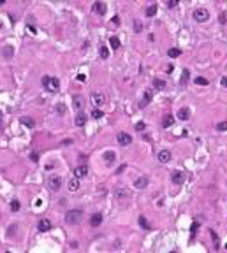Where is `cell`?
Here are the masks:
<instances>
[{
  "instance_id": "cell-1",
  "label": "cell",
  "mask_w": 227,
  "mask_h": 253,
  "mask_svg": "<svg viewBox=\"0 0 227 253\" xmlns=\"http://www.w3.org/2000/svg\"><path fill=\"white\" fill-rule=\"evenodd\" d=\"M83 220V211L79 209H71L65 213V223L67 225H78Z\"/></svg>"
},
{
  "instance_id": "cell-2",
  "label": "cell",
  "mask_w": 227,
  "mask_h": 253,
  "mask_svg": "<svg viewBox=\"0 0 227 253\" xmlns=\"http://www.w3.org/2000/svg\"><path fill=\"white\" fill-rule=\"evenodd\" d=\"M43 86L46 88L48 91L51 93H57L60 90V81H58L57 77H51V76H44L43 77Z\"/></svg>"
},
{
  "instance_id": "cell-3",
  "label": "cell",
  "mask_w": 227,
  "mask_h": 253,
  "mask_svg": "<svg viewBox=\"0 0 227 253\" xmlns=\"http://www.w3.org/2000/svg\"><path fill=\"white\" fill-rule=\"evenodd\" d=\"M114 197H116L118 200H127V199L132 197V193H130V190L125 188V186H116V188H114Z\"/></svg>"
},
{
  "instance_id": "cell-4",
  "label": "cell",
  "mask_w": 227,
  "mask_h": 253,
  "mask_svg": "<svg viewBox=\"0 0 227 253\" xmlns=\"http://www.w3.org/2000/svg\"><path fill=\"white\" fill-rule=\"evenodd\" d=\"M194 20L197 21V23H206V21L210 20V13L206 9H195L194 11Z\"/></svg>"
},
{
  "instance_id": "cell-5",
  "label": "cell",
  "mask_w": 227,
  "mask_h": 253,
  "mask_svg": "<svg viewBox=\"0 0 227 253\" xmlns=\"http://www.w3.org/2000/svg\"><path fill=\"white\" fill-rule=\"evenodd\" d=\"M48 186L53 192H58V190L62 188V178L60 176H51L50 179H48Z\"/></svg>"
},
{
  "instance_id": "cell-6",
  "label": "cell",
  "mask_w": 227,
  "mask_h": 253,
  "mask_svg": "<svg viewBox=\"0 0 227 253\" xmlns=\"http://www.w3.org/2000/svg\"><path fill=\"white\" fill-rule=\"evenodd\" d=\"M116 141H118V144H120V146H128V144L132 142V137H130L127 132H118Z\"/></svg>"
},
{
  "instance_id": "cell-7",
  "label": "cell",
  "mask_w": 227,
  "mask_h": 253,
  "mask_svg": "<svg viewBox=\"0 0 227 253\" xmlns=\"http://www.w3.org/2000/svg\"><path fill=\"white\" fill-rule=\"evenodd\" d=\"M72 105H74V109L76 111H83V107H85V98L81 97V95H74L72 97Z\"/></svg>"
},
{
  "instance_id": "cell-8",
  "label": "cell",
  "mask_w": 227,
  "mask_h": 253,
  "mask_svg": "<svg viewBox=\"0 0 227 253\" xmlns=\"http://www.w3.org/2000/svg\"><path fill=\"white\" fill-rule=\"evenodd\" d=\"M171 181L176 183V185H181L185 181V172L183 170H173V174H171Z\"/></svg>"
},
{
  "instance_id": "cell-9",
  "label": "cell",
  "mask_w": 227,
  "mask_h": 253,
  "mask_svg": "<svg viewBox=\"0 0 227 253\" xmlns=\"http://www.w3.org/2000/svg\"><path fill=\"white\" fill-rule=\"evenodd\" d=\"M92 11L95 14H100V16H102V14H106V4L100 2V0H97V2L92 6Z\"/></svg>"
},
{
  "instance_id": "cell-10",
  "label": "cell",
  "mask_w": 227,
  "mask_h": 253,
  "mask_svg": "<svg viewBox=\"0 0 227 253\" xmlns=\"http://www.w3.org/2000/svg\"><path fill=\"white\" fill-rule=\"evenodd\" d=\"M92 102L97 107H100V105L106 104V95H102V93H92Z\"/></svg>"
},
{
  "instance_id": "cell-11",
  "label": "cell",
  "mask_w": 227,
  "mask_h": 253,
  "mask_svg": "<svg viewBox=\"0 0 227 253\" xmlns=\"http://www.w3.org/2000/svg\"><path fill=\"white\" fill-rule=\"evenodd\" d=\"M157 160L160 162V163H167V162L171 160V151H167V149L158 151V155H157Z\"/></svg>"
},
{
  "instance_id": "cell-12",
  "label": "cell",
  "mask_w": 227,
  "mask_h": 253,
  "mask_svg": "<svg viewBox=\"0 0 227 253\" xmlns=\"http://www.w3.org/2000/svg\"><path fill=\"white\" fill-rule=\"evenodd\" d=\"M20 123H21L23 127H27V128H34V127H35V119L30 118V116H21V118H20Z\"/></svg>"
},
{
  "instance_id": "cell-13",
  "label": "cell",
  "mask_w": 227,
  "mask_h": 253,
  "mask_svg": "<svg viewBox=\"0 0 227 253\" xmlns=\"http://www.w3.org/2000/svg\"><path fill=\"white\" fill-rule=\"evenodd\" d=\"M37 229H39L41 232H48L51 229V222H50V220H46V218H43V220H39Z\"/></svg>"
},
{
  "instance_id": "cell-14",
  "label": "cell",
  "mask_w": 227,
  "mask_h": 253,
  "mask_svg": "<svg viewBox=\"0 0 227 253\" xmlns=\"http://www.w3.org/2000/svg\"><path fill=\"white\" fill-rule=\"evenodd\" d=\"M86 174H88V165H78L74 169V176L76 178H85Z\"/></svg>"
},
{
  "instance_id": "cell-15",
  "label": "cell",
  "mask_w": 227,
  "mask_h": 253,
  "mask_svg": "<svg viewBox=\"0 0 227 253\" xmlns=\"http://www.w3.org/2000/svg\"><path fill=\"white\" fill-rule=\"evenodd\" d=\"M90 225H92V227L102 225V215H100V213H93L92 216H90Z\"/></svg>"
},
{
  "instance_id": "cell-16",
  "label": "cell",
  "mask_w": 227,
  "mask_h": 253,
  "mask_svg": "<svg viewBox=\"0 0 227 253\" xmlns=\"http://www.w3.org/2000/svg\"><path fill=\"white\" fill-rule=\"evenodd\" d=\"M2 56H4L6 60H11V58L14 56V48H13V46H4V48H2Z\"/></svg>"
},
{
  "instance_id": "cell-17",
  "label": "cell",
  "mask_w": 227,
  "mask_h": 253,
  "mask_svg": "<svg viewBox=\"0 0 227 253\" xmlns=\"http://www.w3.org/2000/svg\"><path fill=\"white\" fill-rule=\"evenodd\" d=\"M74 123H76V127H85V123H86V114L85 112L79 111L78 114H76V118H74Z\"/></svg>"
},
{
  "instance_id": "cell-18",
  "label": "cell",
  "mask_w": 227,
  "mask_h": 253,
  "mask_svg": "<svg viewBox=\"0 0 227 253\" xmlns=\"http://www.w3.org/2000/svg\"><path fill=\"white\" fill-rule=\"evenodd\" d=\"M146 185H148V178H144V176H141V178H137L134 181V186L137 190H143V188H146Z\"/></svg>"
},
{
  "instance_id": "cell-19",
  "label": "cell",
  "mask_w": 227,
  "mask_h": 253,
  "mask_svg": "<svg viewBox=\"0 0 227 253\" xmlns=\"http://www.w3.org/2000/svg\"><path fill=\"white\" fill-rule=\"evenodd\" d=\"M151 102V91H144V95H143V98L139 100V107H146V105Z\"/></svg>"
},
{
  "instance_id": "cell-20",
  "label": "cell",
  "mask_w": 227,
  "mask_h": 253,
  "mask_svg": "<svg viewBox=\"0 0 227 253\" xmlns=\"http://www.w3.org/2000/svg\"><path fill=\"white\" fill-rule=\"evenodd\" d=\"M174 125V118H173V114H166L162 118V128H169V127Z\"/></svg>"
},
{
  "instance_id": "cell-21",
  "label": "cell",
  "mask_w": 227,
  "mask_h": 253,
  "mask_svg": "<svg viewBox=\"0 0 227 253\" xmlns=\"http://www.w3.org/2000/svg\"><path fill=\"white\" fill-rule=\"evenodd\" d=\"M67 188L71 190V192L79 190V178H72V179H69V183H67Z\"/></svg>"
},
{
  "instance_id": "cell-22",
  "label": "cell",
  "mask_w": 227,
  "mask_h": 253,
  "mask_svg": "<svg viewBox=\"0 0 227 253\" xmlns=\"http://www.w3.org/2000/svg\"><path fill=\"white\" fill-rule=\"evenodd\" d=\"M178 118L181 119V121H187V119L190 118V109H187V107H181V109L178 111Z\"/></svg>"
},
{
  "instance_id": "cell-23",
  "label": "cell",
  "mask_w": 227,
  "mask_h": 253,
  "mask_svg": "<svg viewBox=\"0 0 227 253\" xmlns=\"http://www.w3.org/2000/svg\"><path fill=\"white\" fill-rule=\"evenodd\" d=\"M104 160H106L107 165H111V163L116 160V155H114V151H106V153H104Z\"/></svg>"
},
{
  "instance_id": "cell-24",
  "label": "cell",
  "mask_w": 227,
  "mask_h": 253,
  "mask_svg": "<svg viewBox=\"0 0 227 253\" xmlns=\"http://www.w3.org/2000/svg\"><path fill=\"white\" fill-rule=\"evenodd\" d=\"M99 56L102 58V60L109 58V49H107L106 46H99Z\"/></svg>"
},
{
  "instance_id": "cell-25",
  "label": "cell",
  "mask_w": 227,
  "mask_h": 253,
  "mask_svg": "<svg viewBox=\"0 0 227 253\" xmlns=\"http://www.w3.org/2000/svg\"><path fill=\"white\" fill-rule=\"evenodd\" d=\"M167 56H171V58H178V56H181V49L171 48L169 51H167Z\"/></svg>"
},
{
  "instance_id": "cell-26",
  "label": "cell",
  "mask_w": 227,
  "mask_h": 253,
  "mask_svg": "<svg viewBox=\"0 0 227 253\" xmlns=\"http://www.w3.org/2000/svg\"><path fill=\"white\" fill-rule=\"evenodd\" d=\"M16 230H18V223H11V225H9V229H7V236H9V237H14Z\"/></svg>"
},
{
  "instance_id": "cell-27",
  "label": "cell",
  "mask_w": 227,
  "mask_h": 253,
  "mask_svg": "<svg viewBox=\"0 0 227 253\" xmlns=\"http://www.w3.org/2000/svg\"><path fill=\"white\" fill-rule=\"evenodd\" d=\"M55 111H57V114L64 116V114H65V111H67V107H65V105L62 104V102H60V104H57V105H55Z\"/></svg>"
},
{
  "instance_id": "cell-28",
  "label": "cell",
  "mask_w": 227,
  "mask_h": 253,
  "mask_svg": "<svg viewBox=\"0 0 227 253\" xmlns=\"http://www.w3.org/2000/svg\"><path fill=\"white\" fill-rule=\"evenodd\" d=\"M155 14H157V6H155V4H151V6L146 9V16H148V18H153Z\"/></svg>"
},
{
  "instance_id": "cell-29",
  "label": "cell",
  "mask_w": 227,
  "mask_h": 253,
  "mask_svg": "<svg viewBox=\"0 0 227 253\" xmlns=\"http://www.w3.org/2000/svg\"><path fill=\"white\" fill-rule=\"evenodd\" d=\"M194 83L197 84V86H206V84H208V79L203 77V76H197L195 79H194Z\"/></svg>"
},
{
  "instance_id": "cell-30",
  "label": "cell",
  "mask_w": 227,
  "mask_h": 253,
  "mask_svg": "<svg viewBox=\"0 0 227 253\" xmlns=\"http://www.w3.org/2000/svg\"><path fill=\"white\" fill-rule=\"evenodd\" d=\"M153 88H155V90H164V88H166V83H164L162 79H155V81H153Z\"/></svg>"
},
{
  "instance_id": "cell-31",
  "label": "cell",
  "mask_w": 227,
  "mask_h": 253,
  "mask_svg": "<svg viewBox=\"0 0 227 253\" xmlns=\"http://www.w3.org/2000/svg\"><path fill=\"white\" fill-rule=\"evenodd\" d=\"M20 207H21V204H20V200H11V211H13V213H18V211H20Z\"/></svg>"
},
{
  "instance_id": "cell-32",
  "label": "cell",
  "mask_w": 227,
  "mask_h": 253,
  "mask_svg": "<svg viewBox=\"0 0 227 253\" xmlns=\"http://www.w3.org/2000/svg\"><path fill=\"white\" fill-rule=\"evenodd\" d=\"M132 27H134V32L136 34H139V32H143V23L139 20H134V23H132Z\"/></svg>"
},
{
  "instance_id": "cell-33",
  "label": "cell",
  "mask_w": 227,
  "mask_h": 253,
  "mask_svg": "<svg viewBox=\"0 0 227 253\" xmlns=\"http://www.w3.org/2000/svg\"><path fill=\"white\" fill-rule=\"evenodd\" d=\"M109 44H111L113 49H118L120 48V39H118V37H111V39H109Z\"/></svg>"
},
{
  "instance_id": "cell-34",
  "label": "cell",
  "mask_w": 227,
  "mask_h": 253,
  "mask_svg": "<svg viewBox=\"0 0 227 253\" xmlns=\"http://www.w3.org/2000/svg\"><path fill=\"white\" fill-rule=\"evenodd\" d=\"M188 77H190V72H188V70L185 69L183 72H181V79H180V83H181V84H185L187 81H188Z\"/></svg>"
},
{
  "instance_id": "cell-35",
  "label": "cell",
  "mask_w": 227,
  "mask_h": 253,
  "mask_svg": "<svg viewBox=\"0 0 227 253\" xmlns=\"http://www.w3.org/2000/svg\"><path fill=\"white\" fill-rule=\"evenodd\" d=\"M137 222H139V225H141V229H144V230H148V229H150V225H148V222H146V218H144V216H139Z\"/></svg>"
},
{
  "instance_id": "cell-36",
  "label": "cell",
  "mask_w": 227,
  "mask_h": 253,
  "mask_svg": "<svg viewBox=\"0 0 227 253\" xmlns=\"http://www.w3.org/2000/svg\"><path fill=\"white\" fill-rule=\"evenodd\" d=\"M27 28H28V32H30V34H34V35L37 34V28H35V25L32 23V20H28V23H27Z\"/></svg>"
},
{
  "instance_id": "cell-37",
  "label": "cell",
  "mask_w": 227,
  "mask_h": 253,
  "mask_svg": "<svg viewBox=\"0 0 227 253\" xmlns=\"http://www.w3.org/2000/svg\"><path fill=\"white\" fill-rule=\"evenodd\" d=\"M217 130H218V132H225L227 130V121H220L218 125H217Z\"/></svg>"
},
{
  "instance_id": "cell-38",
  "label": "cell",
  "mask_w": 227,
  "mask_h": 253,
  "mask_svg": "<svg viewBox=\"0 0 227 253\" xmlns=\"http://www.w3.org/2000/svg\"><path fill=\"white\" fill-rule=\"evenodd\" d=\"M102 114H104V112L100 111V109H93V111H92V116H93V118H95V119L102 118Z\"/></svg>"
},
{
  "instance_id": "cell-39",
  "label": "cell",
  "mask_w": 227,
  "mask_h": 253,
  "mask_svg": "<svg viewBox=\"0 0 227 253\" xmlns=\"http://www.w3.org/2000/svg\"><path fill=\"white\" fill-rule=\"evenodd\" d=\"M144 128H146V125H144V121H137V123H136V130H137V132H143Z\"/></svg>"
},
{
  "instance_id": "cell-40",
  "label": "cell",
  "mask_w": 227,
  "mask_h": 253,
  "mask_svg": "<svg viewBox=\"0 0 227 253\" xmlns=\"http://www.w3.org/2000/svg\"><path fill=\"white\" fill-rule=\"evenodd\" d=\"M210 234H211V237H213V244H215V246H218V237H217L215 230H210Z\"/></svg>"
},
{
  "instance_id": "cell-41",
  "label": "cell",
  "mask_w": 227,
  "mask_h": 253,
  "mask_svg": "<svg viewBox=\"0 0 227 253\" xmlns=\"http://www.w3.org/2000/svg\"><path fill=\"white\" fill-rule=\"evenodd\" d=\"M30 160H32V162H39V153H35V151L30 153Z\"/></svg>"
},
{
  "instance_id": "cell-42",
  "label": "cell",
  "mask_w": 227,
  "mask_h": 253,
  "mask_svg": "<svg viewBox=\"0 0 227 253\" xmlns=\"http://www.w3.org/2000/svg\"><path fill=\"white\" fill-rule=\"evenodd\" d=\"M178 2H180V0H169V2H167V6H169V9H173V7H176V6H178Z\"/></svg>"
},
{
  "instance_id": "cell-43",
  "label": "cell",
  "mask_w": 227,
  "mask_h": 253,
  "mask_svg": "<svg viewBox=\"0 0 227 253\" xmlns=\"http://www.w3.org/2000/svg\"><path fill=\"white\" fill-rule=\"evenodd\" d=\"M111 21H113L114 25H118V23H120V18H118V16H114V18H113Z\"/></svg>"
},
{
  "instance_id": "cell-44",
  "label": "cell",
  "mask_w": 227,
  "mask_h": 253,
  "mask_svg": "<svg viewBox=\"0 0 227 253\" xmlns=\"http://www.w3.org/2000/svg\"><path fill=\"white\" fill-rule=\"evenodd\" d=\"M222 86H225V88H227V77H222Z\"/></svg>"
},
{
  "instance_id": "cell-45",
  "label": "cell",
  "mask_w": 227,
  "mask_h": 253,
  "mask_svg": "<svg viewBox=\"0 0 227 253\" xmlns=\"http://www.w3.org/2000/svg\"><path fill=\"white\" fill-rule=\"evenodd\" d=\"M4 130V121H2V114H0V132Z\"/></svg>"
},
{
  "instance_id": "cell-46",
  "label": "cell",
  "mask_w": 227,
  "mask_h": 253,
  "mask_svg": "<svg viewBox=\"0 0 227 253\" xmlns=\"http://www.w3.org/2000/svg\"><path fill=\"white\" fill-rule=\"evenodd\" d=\"M0 28H2V21H0Z\"/></svg>"
},
{
  "instance_id": "cell-47",
  "label": "cell",
  "mask_w": 227,
  "mask_h": 253,
  "mask_svg": "<svg viewBox=\"0 0 227 253\" xmlns=\"http://www.w3.org/2000/svg\"><path fill=\"white\" fill-rule=\"evenodd\" d=\"M225 248H227V244H225Z\"/></svg>"
}]
</instances>
